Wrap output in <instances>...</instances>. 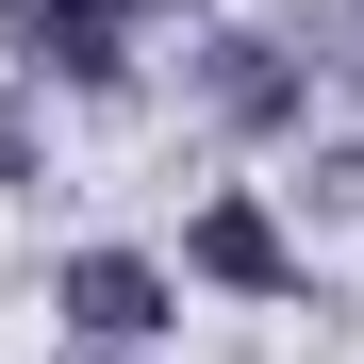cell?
Here are the masks:
<instances>
[{
	"label": "cell",
	"mask_w": 364,
	"mask_h": 364,
	"mask_svg": "<svg viewBox=\"0 0 364 364\" xmlns=\"http://www.w3.org/2000/svg\"><path fill=\"white\" fill-rule=\"evenodd\" d=\"M182 100H199L215 133H282V116L315 100V67H298V33H282V17H215L199 50H182Z\"/></svg>",
	"instance_id": "obj_4"
},
{
	"label": "cell",
	"mask_w": 364,
	"mask_h": 364,
	"mask_svg": "<svg viewBox=\"0 0 364 364\" xmlns=\"http://www.w3.org/2000/svg\"><path fill=\"white\" fill-rule=\"evenodd\" d=\"M116 17H133V33H166V17H215V0H116Z\"/></svg>",
	"instance_id": "obj_6"
},
{
	"label": "cell",
	"mask_w": 364,
	"mask_h": 364,
	"mask_svg": "<svg viewBox=\"0 0 364 364\" xmlns=\"http://www.w3.org/2000/svg\"><path fill=\"white\" fill-rule=\"evenodd\" d=\"M50 331L67 348H182V265L133 249V232H100V249L50 265Z\"/></svg>",
	"instance_id": "obj_2"
},
{
	"label": "cell",
	"mask_w": 364,
	"mask_h": 364,
	"mask_svg": "<svg viewBox=\"0 0 364 364\" xmlns=\"http://www.w3.org/2000/svg\"><path fill=\"white\" fill-rule=\"evenodd\" d=\"M50 182V116H33V83H0V199H33Z\"/></svg>",
	"instance_id": "obj_5"
},
{
	"label": "cell",
	"mask_w": 364,
	"mask_h": 364,
	"mask_svg": "<svg viewBox=\"0 0 364 364\" xmlns=\"http://www.w3.org/2000/svg\"><path fill=\"white\" fill-rule=\"evenodd\" d=\"M83 364H166V348H83Z\"/></svg>",
	"instance_id": "obj_7"
},
{
	"label": "cell",
	"mask_w": 364,
	"mask_h": 364,
	"mask_svg": "<svg viewBox=\"0 0 364 364\" xmlns=\"http://www.w3.org/2000/svg\"><path fill=\"white\" fill-rule=\"evenodd\" d=\"M166 265H182V298H249V315H298V298H315V249L282 232V199H265V182H199Z\"/></svg>",
	"instance_id": "obj_1"
},
{
	"label": "cell",
	"mask_w": 364,
	"mask_h": 364,
	"mask_svg": "<svg viewBox=\"0 0 364 364\" xmlns=\"http://www.w3.org/2000/svg\"><path fill=\"white\" fill-rule=\"evenodd\" d=\"M348 116H364V50H348Z\"/></svg>",
	"instance_id": "obj_8"
},
{
	"label": "cell",
	"mask_w": 364,
	"mask_h": 364,
	"mask_svg": "<svg viewBox=\"0 0 364 364\" xmlns=\"http://www.w3.org/2000/svg\"><path fill=\"white\" fill-rule=\"evenodd\" d=\"M0 50H17L33 100H133V17L116 0H0Z\"/></svg>",
	"instance_id": "obj_3"
}]
</instances>
